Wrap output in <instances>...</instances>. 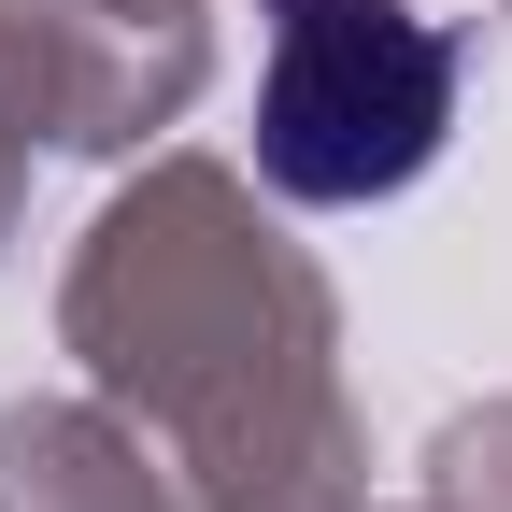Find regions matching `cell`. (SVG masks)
I'll use <instances>...</instances> for the list:
<instances>
[{"mask_svg": "<svg viewBox=\"0 0 512 512\" xmlns=\"http://www.w3.org/2000/svg\"><path fill=\"white\" fill-rule=\"evenodd\" d=\"M256 171L313 214L399 200L456 143V29L413 0H256Z\"/></svg>", "mask_w": 512, "mask_h": 512, "instance_id": "1", "label": "cell"}]
</instances>
